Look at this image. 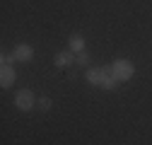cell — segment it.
Listing matches in <instances>:
<instances>
[{
	"mask_svg": "<svg viewBox=\"0 0 152 145\" xmlns=\"http://www.w3.org/2000/svg\"><path fill=\"white\" fill-rule=\"evenodd\" d=\"M109 68H111V75L118 82H128V80H133V75H135V63H133L130 58H116Z\"/></svg>",
	"mask_w": 152,
	"mask_h": 145,
	"instance_id": "cell-1",
	"label": "cell"
},
{
	"mask_svg": "<svg viewBox=\"0 0 152 145\" xmlns=\"http://www.w3.org/2000/svg\"><path fill=\"white\" fill-rule=\"evenodd\" d=\"M109 75H111V68L109 65H104V68H87L85 70V80L89 85H94V87H102L109 80Z\"/></svg>",
	"mask_w": 152,
	"mask_h": 145,
	"instance_id": "cell-2",
	"label": "cell"
},
{
	"mask_svg": "<svg viewBox=\"0 0 152 145\" xmlns=\"http://www.w3.org/2000/svg\"><path fill=\"white\" fill-rule=\"evenodd\" d=\"M36 94L31 92V89H20V92H15V106L20 109V111H31V109L36 106Z\"/></svg>",
	"mask_w": 152,
	"mask_h": 145,
	"instance_id": "cell-3",
	"label": "cell"
},
{
	"mask_svg": "<svg viewBox=\"0 0 152 145\" xmlns=\"http://www.w3.org/2000/svg\"><path fill=\"white\" fill-rule=\"evenodd\" d=\"M12 56L17 63H31L34 61V46L31 44H17L12 48Z\"/></svg>",
	"mask_w": 152,
	"mask_h": 145,
	"instance_id": "cell-4",
	"label": "cell"
},
{
	"mask_svg": "<svg viewBox=\"0 0 152 145\" xmlns=\"http://www.w3.org/2000/svg\"><path fill=\"white\" fill-rule=\"evenodd\" d=\"M17 82V70L15 65H0V87H12Z\"/></svg>",
	"mask_w": 152,
	"mask_h": 145,
	"instance_id": "cell-5",
	"label": "cell"
},
{
	"mask_svg": "<svg viewBox=\"0 0 152 145\" xmlns=\"http://www.w3.org/2000/svg\"><path fill=\"white\" fill-rule=\"evenodd\" d=\"M75 56H77V53H72L70 48L58 51V53H56V58H53V65H56V68H70L72 61H75Z\"/></svg>",
	"mask_w": 152,
	"mask_h": 145,
	"instance_id": "cell-6",
	"label": "cell"
},
{
	"mask_svg": "<svg viewBox=\"0 0 152 145\" xmlns=\"http://www.w3.org/2000/svg\"><path fill=\"white\" fill-rule=\"evenodd\" d=\"M68 48H70L72 53H82V51L87 48V41H85V36H80V34H72L70 39H68Z\"/></svg>",
	"mask_w": 152,
	"mask_h": 145,
	"instance_id": "cell-7",
	"label": "cell"
},
{
	"mask_svg": "<svg viewBox=\"0 0 152 145\" xmlns=\"http://www.w3.org/2000/svg\"><path fill=\"white\" fill-rule=\"evenodd\" d=\"M118 85H121V82H118L116 78H113V75H109V80L102 85V89H106V92H116V89H118Z\"/></svg>",
	"mask_w": 152,
	"mask_h": 145,
	"instance_id": "cell-8",
	"label": "cell"
},
{
	"mask_svg": "<svg viewBox=\"0 0 152 145\" xmlns=\"http://www.w3.org/2000/svg\"><path fill=\"white\" fill-rule=\"evenodd\" d=\"M36 106H39L41 111H48V109L53 106V102H51L48 97H39V102H36Z\"/></svg>",
	"mask_w": 152,
	"mask_h": 145,
	"instance_id": "cell-9",
	"label": "cell"
},
{
	"mask_svg": "<svg viewBox=\"0 0 152 145\" xmlns=\"http://www.w3.org/2000/svg\"><path fill=\"white\" fill-rule=\"evenodd\" d=\"M75 63H77V65H89V56H87V53L82 51V53H77V56H75Z\"/></svg>",
	"mask_w": 152,
	"mask_h": 145,
	"instance_id": "cell-10",
	"label": "cell"
},
{
	"mask_svg": "<svg viewBox=\"0 0 152 145\" xmlns=\"http://www.w3.org/2000/svg\"><path fill=\"white\" fill-rule=\"evenodd\" d=\"M0 63H3V65H15L17 61H15L12 53H3V56H0Z\"/></svg>",
	"mask_w": 152,
	"mask_h": 145,
	"instance_id": "cell-11",
	"label": "cell"
}]
</instances>
